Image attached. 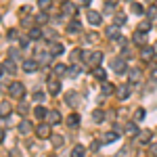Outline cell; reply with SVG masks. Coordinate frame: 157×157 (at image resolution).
I'll return each mask as SVG.
<instances>
[{
  "instance_id": "obj_48",
  "label": "cell",
  "mask_w": 157,
  "mask_h": 157,
  "mask_svg": "<svg viewBox=\"0 0 157 157\" xmlns=\"http://www.w3.org/2000/svg\"><path fill=\"white\" fill-rule=\"evenodd\" d=\"M44 98H46V94H44L42 90H36V92H34V101H38V103H42Z\"/></svg>"
},
{
  "instance_id": "obj_41",
  "label": "cell",
  "mask_w": 157,
  "mask_h": 157,
  "mask_svg": "<svg viewBox=\"0 0 157 157\" xmlns=\"http://www.w3.org/2000/svg\"><path fill=\"white\" fill-rule=\"evenodd\" d=\"M130 11H132L134 15H145V9H143L138 2H132V4H130Z\"/></svg>"
},
{
  "instance_id": "obj_16",
  "label": "cell",
  "mask_w": 157,
  "mask_h": 157,
  "mask_svg": "<svg viewBox=\"0 0 157 157\" xmlns=\"http://www.w3.org/2000/svg\"><path fill=\"white\" fill-rule=\"evenodd\" d=\"M132 42L136 44V46H145V44H147V34L136 29V32L132 34Z\"/></svg>"
},
{
  "instance_id": "obj_9",
  "label": "cell",
  "mask_w": 157,
  "mask_h": 157,
  "mask_svg": "<svg viewBox=\"0 0 157 157\" xmlns=\"http://www.w3.org/2000/svg\"><path fill=\"white\" fill-rule=\"evenodd\" d=\"M36 61L42 65V67H46V65H50V61H52V55H50V50H40L38 52Z\"/></svg>"
},
{
  "instance_id": "obj_54",
  "label": "cell",
  "mask_w": 157,
  "mask_h": 157,
  "mask_svg": "<svg viewBox=\"0 0 157 157\" xmlns=\"http://www.w3.org/2000/svg\"><path fill=\"white\" fill-rule=\"evenodd\" d=\"M117 42H120L121 46H126V44H128V38H124V36H121V38H120V40H117Z\"/></svg>"
},
{
  "instance_id": "obj_58",
  "label": "cell",
  "mask_w": 157,
  "mask_h": 157,
  "mask_svg": "<svg viewBox=\"0 0 157 157\" xmlns=\"http://www.w3.org/2000/svg\"><path fill=\"white\" fill-rule=\"evenodd\" d=\"M145 2H149V4H153V2H155V0H145Z\"/></svg>"
},
{
  "instance_id": "obj_20",
  "label": "cell",
  "mask_w": 157,
  "mask_h": 157,
  "mask_svg": "<svg viewBox=\"0 0 157 157\" xmlns=\"http://www.w3.org/2000/svg\"><path fill=\"white\" fill-rule=\"evenodd\" d=\"M105 34H107V38H109V40H113V42L121 38V36H120V27H117V25H109Z\"/></svg>"
},
{
  "instance_id": "obj_6",
  "label": "cell",
  "mask_w": 157,
  "mask_h": 157,
  "mask_svg": "<svg viewBox=\"0 0 157 157\" xmlns=\"http://www.w3.org/2000/svg\"><path fill=\"white\" fill-rule=\"evenodd\" d=\"M46 88H48V92L52 94V97H57V94L61 92V82L57 80V75L48 78V82H46Z\"/></svg>"
},
{
  "instance_id": "obj_23",
  "label": "cell",
  "mask_w": 157,
  "mask_h": 157,
  "mask_svg": "<svg viewBox=\"0 0 157 157\" xmlns=\"http://www.w3.org/2000/svg\"><path fill=\"white\" fill-rule=\"evenodd\" d=\"M67 67L69 65H65V63H55L52 65V73L59 78V75H67Z\"/></svg>"
},
{
  "instance_id": "obj_59",
  "label": "cell",
  "mask_w": 157,
  "mask_h": 157,
  "mask_svg": "<svg viewBox=\"0 0 157 157\" xmlns=\"http://www.w3.org/2000/svg\"><path fill=\"white\" fill-rule=\"evenodd\" d=\"M153 48H155V55H157V44H155V46H153Z\"/></svg>"
},
{
  "instance_id": "obj_15",
  "label": "cell",
  "mask_w": 157,
  "mask_h": 157,
  "mask_svg": "<svg viewBox=\"0 0 157 157\" xmlns=\"http://www.w3.org/2000/svg\"><path fill=\"white\" fill-rule=\"evenodd\" d=\"M38 67H40V63H38L36 59H25L23 61V71H27V73L38 71Z\"/></svg>"
},
{
  "instance_id": "obj_18",
  "label": "cell",
  "mask_w": 157,
  "mask_h": 157,
  "mask_svg": "<svg viewBox=\"0 0 157 157\" xmlns=\"http://www.w3.org/2000/svg\"><path fill=\"white\" fill-rule=\"evenodd\" d=\"M88 23L90 25H101V21H103V15L101 13H97V11H88Z\"/></svg>"
},
{
  "instance_id": "obj_42",
  "label": "cell",
  "mask_w": 157,
  "mask_h": 157,
  "mask_svg": "<svg viewBox=\"0 0 157 157\" xmlns=\"http://www.w3.org/2000/svg\"><path fill=\"white\" fill-rule=\"evenodd\" d=\"M44 38H46V40H52V42H57V40H59V36H57V32H55V29H44Z\"/></svg>"
},
{
  "instance_id": "obj_10",
  "label": "cell",
  "mask_w": 157,
  "mask_h": 157,
  "mask_svg": "<svg viewBox=\"0 0 157 157\" xmlns=\"http://www.w3.org/2000/svg\"><path fill=\"white\" fill-rule=\"evenodd\" d=\"M11 113H13V103L11 101H2L0 103V117L6 120V117H11Z\"/></svg>"
},
{
  "instance_id": "obj_51",
  "label": "cell",
  "mask_w": 157,
  "mask_h": 157,
  "mask_svg": "<svg viewBox=\"0 0 157 157\" xmlns=\"http://www.w3.org/2000/svg\"><path fill=\"white\" fill-rule=\"evenodd\" d=\"M101 145H103L101 140H92V145H90V151H92V153H97L98 149H101Z\"/></svg>"
},
{
  "instance_id": "obj_47",
  "label": "cell",
  "mask_w": 157,
  "mask_h": 157,
  "mask_svg": "<svg viewBox=\"0 0 157 157\" xmlns=\"http://www.w3.org/2000/svg\"><path fill=\"white\" fill-rule=\"evenodd\" d=\"M115 6H117V4H115V0H113V2L107 0V4H105V13H113V11H115Z\"/></svg>"
},
{
  "instance_id": "obj_33",
  "label": "cell",
  "mask_w": 157,
  "mask_h": 157,
  "mask_svg": "<svg viewBox=\"0 0 157 157\" xmlns=\"http://www.w3.org/2000/svg\"><path fill=\"white\" fill-rule=\"evenodd\" d=\"M92 75H94L97 80H101V82H105V80H107V71H105L103 67H94V71H92Z\"/></svg>"
},
{
  "instance_id": "obj_55",
  "label": "cell",
  "mask_w": 157,
  "mask_h": 157,
  "mask_svg": "<svg viewBox=\"0 0 157 157\" xmlns=\"http://www.w3.org/2000/svg\"><path fill=\"white\" fill-rule=\"evenodd\" d=\"M0 143H4V130L0 128Z\"/></svg>"
},
{
  "instance_id": "obj_7",
  "label": "cell",
  "mask_w": 157,
  "mask_h": 157,
  "mask_svg": "<svg viewBox=\"0 0 157 157\" xmlns=\"http://www.w3.org/2000/svg\"><path fill=\"white\" fill-rule=\"evenodd\" d=\"M34 132H36L38 138H48L50 134H52V130H50V124H48V121H44V124H40V126H38Z\"/></svg>"
},
{
  "instance_id": "obj_2",
  "label": "cell",
  "mask_w": 157,
  "mask_h": 157,
  "mask_svg": "<svg viewBox=\"0 0 157 157\" xmlns=\"http://www.w3.org/2000/svg\"><path fill=\"white\" fill-rule=\"evenodd\" d=\"M9 94H11L13 98H23L25 97V84L23 82H13V84L9 86Z\"/></svg>"
},
{
  "instance_id": "obj_19",
  "label": "cell",
  "mask_w": 157,
  "mask_h": 157,
  "mask_svg": "<svg viewBox=\"0 0 157 157\" xmlns=\"http://www.w3.org/2000/svg\"><path fill=\"white\" fill-rule=\"evenodd\" d=\"M46 121H48L50 126L61 124V113H59V111H55V109H52V111H48V113H46Z\"/></svg>"
},
{
  "instance_id": "obj_40",
  "label": "cell",
  "mask_w": 157,
  "mask_h": 157,
  "mask_svg": "<svg viewBox=\"0 0 157 157\" xmlns=\"http://www.w3.org/2000/svg\"><path fill=\"white\" fill-rule=\"evenodd\" d=\"M145 115H147V111L143 107H138L136 111H134V121H143V120H145Z\"/></svg>"
},
{
  "instance_id": "obj_45",
  "label": "cell",
  "mask_w": 157,
  "mask_h": 157,
  "mask_svg": "<svg viewBox=\"0 0 157 157\" xmlns=\"http://www.w3.org/2000/svg\"><path fill=\"white\" fill-rule=\"evenodd\" d=\"M34 21H36V19H34V17H23V19H21V25H23V27H27V29H29V27H32V25H34Z\"/></svg>"
},
{
  "instance_id": "obj_21",
  "label": "cell",
  "mask_w": 157,
  "mask_h": 157,
  "mask_svg": "<svg viewBox=\"0 0 157 157\" xmlns=\"http://www.w3.org/2000/svg\"><path fill=\"white\" fill-rule=\"evenodd\" d=\"M50 55H52V57H59V55H63V50H65V46H63V44H61L59 40H57V42H50Z\"/></svg>"
},
{
  "instance_id": "obj_5",
  "label": "cell",
  "mask_w": 157,
  "mask_h": 157,
  "mask_svg": "<svg viewBox=\"0 0 157 157\" xmlns=\"http://www.w3.org/2000/svg\"><path fill=\"white\" fill-rule=\"evenodd\" d=\"M63 98H65V103H67L69 107H78V105H80V101H82V98H80V94H78L75 90L65 92V94H63Z\"/></svg>"
},
{
  "instance_id": "obj_50",
  "label": "cell",
  "mask_w": 157,
  "mask_h": 157,
  "mask_svg": "<svg viewBox=\"0 0 157 157\" xmlns=\"http://www.w3.org/2000/svg\"><path fill=\"white\" fill-rule=\"evenodd\" d=\"M17 111H19L21 115H27V111H29V107H27V103H21V105L17 107Z\"/></svg>"
},
{
  "instance_id": "obj_3",
  "label": "cell",
  "mask_w": 157,
  "mask_h": 157,
  "mask_svg": "<svg viewBox=\"0 0 157 157\" xmlns=\"http://www.w3.org/2000/svg\"><path fill=\"white\" fill-rule=\"evenodd\" d=\"M143 82V69L140 67H130V71H128V84H140Z\"/></svg>"
},
{
  "instance_id": "obj_1",
  "label": "cell",
  "mask_w": 157,
  "mask_h": 157,
  "mask_svg": "<svg viewBox=\"0 0 157 157\" xmlns=\"http://www.w3.org/2000/svg\"><path fill=\"white\" fill-rule=\"evenodd\" d=\"M111 67H113V71L117 73V75H124V73H128V63L124 57H115V59L111 61Z\"/></svg>"
},
{
  "instance_id": "obj_29",
  "label": "cell",
  "mask_w": 157,
  "mask_h": 157,
  "mask_svg": "<svg viewBox=\"0 0 157 157\" xmlns=\"http://www.w3.org/2000/svg\"><path fill=\"white\" fill-rule=\"evenodd\" d=\"M2 65H4V71H9V73H15V71H17V61H13L11 57L4 61Z\"/></svg>"
},
{
  "instance_id": "obj_38",
  "label": "cell",
  "mask_w": 157,
  "mask_h": 157,
  "mask_svg": "<svg viewBox=\"0 0 157 157\" xmlns=\"http://www.w3.org/2000/svg\"><path fill=\"white\" fill-rule=\"evenodd\" d=\"M80 73H82V67H80V65L67 67V75H69V78H75V75H80Z\"/></svg>"
},
{
  "instance_id": "obj_24",
  "label": "cell",
  "mask_w": 157,
  "mask_h": 157,
  "mask_svg": "<svg viewBox=\"0 0 157 157\" xmlns=\"http://www.w3.org/2000/svg\"><path fill=\"white\" fill-rule=\"evenodd\" d=\"M124 132L128 134V136H138V132H140V130H138V126H136V121H128V124H126V130H124Z\"/></svg>"
},
{
  "instance_id": "obj_61",
  "label": "cell",
  "mask_w": 157,
  "mask_h": 157,
  "mask_svg": "<svg viewBox=\"0 0 157 157\" xmlns=\"http://www.w3.org/2000/svg\"><path fill=\"white\" fill-rule=\"evenodd\" d=\"M0 19H2V17H0Z\"/></svg>"
},
{
  "instance_id": "obj_53",
  "label": "cell",
  "mask_w": 157,
  "mask_h": 157,
  "mask_svg": "<svg viewBox=\"0 0 157 157\" xmlns=\"http://www.w3.org/2000/svg\"><path fill=\"white\" fill-rule=\"evenodd\" d=\"M90 2H92V0H78L80 6H90Z\"/></svg>"
},
{
  "instance_id": "obj_14",
  "label": "cell",
  "mask_w": 157,
  "mask_h": 157,
  "mask_svg": "<svg viewBox=\"0 0 157 157\" xmlns=\"http://www.w3.org/2000/svg\"><path fill=\"white\" fill-rule=\"evenodd\" d=\"M27 36H29V40H42L44 38V29H40L38 25H32L27 29Z\"/></svg>"
},
{
  "instance_id": "obj_52",
  "label": "cell",
  "mask_w": 157,
  "mask_h": 157,
  "mask_svg": "<svg viewBox=\"0 0 157 157\" xmlns=\"http://www.w3.org/2000/svg\"><path fill=\"white\" fill-rule=\"evenodd\" d=\"M149 151H151V155H155V157H157V143H153V145L149 147Z\"/></svg>"
},
{
  "instance_id": "obj_39",
  "label": "cell",
  "mask_w": 157,
  "mask_h": 157,
  "mask_svg": "<svg viewBox=\"0 0 157 157\" xmlns=\"http://www.w3.org/2000/svg\"><path fill=\"white\" fill-rule=\"evenodd\" d=\"M29 42H32V40H29V36H27V34H25V36H19V46H21V50H27V48H29Z\"/></svg>"
},
{
  "instance_id": "obj_25",
  "label": "cell",
  "mask_w": 157,
  "mask_h": 157,
  "mask_svg": "<svg viewBox=\"0 0 157 157\" xmlns=\"http://www.w3.org/2000/svg\"><path fill=\"white\" fill-rule=\"evenodd\" d=\"M101 92H103V97H111V94L115 92V86H113V84H109L107 80H105V82L101 84Z\"/></svg>"
},
{
  "instance_id": "obj_22",
  "label": "cell",
  "mask_w": 157,
  "mask_h": 157,
  "mask_svg": "<svg viewBox=\"0 0 157 157\" xmlns=\"http://www.w3.org/2000/svg\"><path fill=\"white\" fill-rule=\"evenodd\" d=\"M103 61V52L101 50H92L90 52V59H88V65H94V67H98V63Z\"/></svg>"
},
{
  "instance_id": "obj_36",
  "label": "cell",
  "mask_w": 157,
  "mask_h": 157,
  "mask_svg": "<svg viewBox=\"0 0 157 157\" xmlns=\"http://www.w3.org/2000/svg\"><path fill=\"white\" fill-rule=\"evenodd\" d=\"M151 27H153V23H151V19H143V21H140V23H138V32H149V29H151Z\"/></svg>"
},
{
  "instance_id": "obj_27",
  "label": "cell",
  "mask_w": 157,
  "mask_h": 157,
  "mask_svg": "<svg viewBox=\"0 0 157 157\" xmlns=\"http://www.w3.org/2000/svg\"><path fill=\"white\" fill-rule=\"evenodd\" d=\"M48 138H50V145L55 147V149H57V147H61L63 143H65V138H63V134H50Z\"/></svg>"
},
{
  "instance_id": "obj_4",
  "label": "cell",
  "mask_w": 157,
  "mask_h": 157,
  "mask_svg": "<svg viewBox=\"0 0 157 157\" xmlns=\"http://www.w3.org/2000/svg\"><path fill=\"white\" fill-rule=\"evenodd\" d=\"M17 130H19V134H21V136H29V134L34 132V130H36V128H34V124H32V121L29 120H21L19 121V126H17Z\"/></svg>"
},
{
  "instance_id": "obj_60",
  "label": "cell",
  "mask_w": 157,
  "mask_h": 157,
  "mask_svg": "<svg viewBox=\"0 0 157 157\" xmlns=\"http://www.w3.org/2000/svg\"><path fill=\"white\" fill-rule=\"evenodd\" d=\"M48 157H57V155H48Z\"/></svg>"
},
{
  "instance_id": "obj_11",
  "label": "cell",
  "mask_w": 157,
  "mask_h": 157,
  "mask_svg": "<svg viewBox=\"0 0 157 157\" xmlns=\"http://www.w3.org/2000/svg\"><path fill=\"white\" fill-rule=\"evenodd\" d=\"M65 29H67V34H71V36H75V34H82V23H80V19H73V21H69Z\"/></svg>"
},
{
  "instance_id": "obj_49",
  "label": "cell",
  "mask_w": 157,
  "mask_h": 157,
  "mask_svg": "<svg viewBox=\"0 0 157 157\" xmlns=\"http://www.w3.org/2000/svg\"><path fill=\"white\" fill-rule=\"evenodd\" d=\"M19 52H21V48H11V52H9V57H11L13 61L19 59Z\"/></svg>"
},
{
  "instance_id": "obj_28",
  "label": "cell",
  "mask_w": 157,
  "mask_h": 157,
  "mask_svg": "<svg viewBox=\"0 0 157 157\" xmlns=\"http://www.w3.org/2000/svg\"><path fill=\"white\" fill-rule=\"evenodd\" d=\"M86 155V147L84 145H75L71 149V153H69V157H84Z\"/></svg>"
},
{
  "instance_id": "obj_26",
  "label": "cell",
  "mask_w": 157,
  "mask_h": 157,
  "mask_svg": "<svg viewBox=\"0 0 157 157\" xmlns=\"http://www.w3.org/2000/svg\"><path fill=\"white\" fill-rule=\"evenodd\" d=\"M136 138H138V143H140V145H147V143L153 138V132H151V130H143V132H138Z\"/></svg>"
},
{
  "instance_id": "obj_30",
  "label": "cell",
  "mask_w": 157,
  "mask_h": 157,
  "mask_svg": "<svg viewBox=\"0 0 157 157\" xmlns=\"http://www.w3.org/2000/svg\"><path fill=\"white\" fill-rule=\"evenodd\" d=\"M92 120H94V124H103L105 121V111L103 109H94L92 111Z\"/></svg>"
},
{
  "instance_id": "obj_44",
  "label": "cell",
  "mask_w": 157,
  "mask_h": 157,
  "mask_svg": "<svg viewBox=\"0 0 157 157\" xmlns=\"http://www.w3.org/2000/svg\"><path fill=\"white\" fill-rule=\"evenodd\" d=\"M147 17H149V19H155L157 17V6L155 4H151V6L147 9Z\"/></svg>"
},
{
  "instance_id": "obj_31",
  "label": "cell",
  "mask_w": 157,
  "mask_h": 157,
  "mask_svg": "<svg viewBox=\"0 0 157 157\" xmlns=\"http://www.w3.org/2000/svg\"><path fill=\"white\" fill-rule=\"evenodd\" d=\"M67 126H69V128H78V126H80V115H78V113L67 115Z\"/></svg>"
},
{
  "instance_id": "obj_35",
  "label": "cell",
  "mask_w": 157,
  "mask_h": 157,
  "mask_svg": "<svg viewBox=\"0 0 157 157\" xmlns=\"http://www.w3.org/2000/svg\"><path fill=\"white\" fill-rule=\"evenodd\" d=\"M126 21H128V19H126V15H124V13H117V15L113 17V25H117V27L126 25Z\"/></svg>"
},
{
  "instance_id": "obj_17",
  "label": "cell",
  "mask_w": 157,
  "mask_h": 157,
  "mask_svg": "<svg viewBox=\"0 0 157 157\" xmlns=\"http://www.w3.org/2000/svg\"><path fill=\"white\" fill-rule=\"evenodd\" d=\"M117 138H120V134L115 132V130H111V132H105L101 136V143H103V145H109V143H115Z\"/></svg>"
},
{
  "instance_id": "obj_46",
  "label": "cell",
  "mask_w": 157,
  "mask_h": 157,
  "mask_svg": "<svg viewBox=\"0 0 157 157\" xmlns=\"http://www.w3.org/2000/svg\"><path fill=\"white\" fill-rule=\"evenodd\" d=\"M6 38H9L11 42H15V40H19V32H17V29H9V32H6Z\"/></svg>"
},
{
  "instance_id": "obj_56",
  "label": "cell",
  "mask_w": 157,
  "mask_h": 157,
  "mask_svg": "<svg viewBox=\"0 0 157 157\" xmlns=\"http://www.w3.org/2000/svg\"><path fill=\"white\" fill-rule=\"evenodd\" d=\"M2 73H4V65H0V78H2Z\"/></svg>"
},
{
  "instance_id": "obj_13",
  "label": "cell",
  "mask_w": 157,
  "mask_h": 157,
  "mask_svg": "<svg viewBox=\"0 0 157 157\" xmlns=\"http://www.w3.org/2000/svg\"><path fill=\"white\" fill-rule=\"evenodd\" d=\"M153 57H155V48L153 46H140V59L143 61H153Z\"/></svg>"
},
{
  "instance_id": "obj_8",
  "label": "cell",
  "mask_w": 157,
  "mask_h": 157,
  "mask_svg": "<svg viewBox=\"0 0 157 157\" xmlns=\"http://www.w3.org/2000/svg\"><path fill=\"white\" fill-rule=\"evenodd\" d=\"M115 94H117V98H120V101H128V97H130V84L115 86Z\"/></svg>"
},
{
  "instance_id": "obj_43",
  "label": "cell",
  "mask_w": 157,
  "mask_h": 157,
  "mask_svg": "<svg viewBox=\"0 0 157 157\" xmlns=\"http://www.w3.org/2000/svg\"><path fill=\"white\" fill-rule=\"evenodd\" d=\"M38 6H40L42 11H48L50 6H52V0H38Z\"/></svg>"
},
{
  "instance_id": "obj_37",
  "label": "cell",
  "mask_w": 157,
  "mask_h": 157,
  "mask_svg": "<svg viewBox=\"0 0 157 157\" xmlns=\"http://www.w3.org/2000/svg\"><path fill=\"white\" fill-rule=\"evenodd\" d=\"M46 113H48V111L42 107V105H38V107L34 109V115H36L38 120H46Z\"/></svg>"
},
{
  "instance_id": "obj_34",
  "label": "cell",
  "mask_w": 157,
  "mask_h": 157,
  "mask_svg": "<svg viewBox=\"0 0 157 157\" xmlns=\"http://www.w3.org/2000/svg\"><path fill=\"white\" fill-rule=\"evenodd\" d=\"M69 61H71V63L82 61V48H73L71 52H69Z\"/></svg>"
},
{
  "instance_id": "obj_57",
  "label": "cell",
  "mask_w": 157,
  "mask_h": 157,
  "mask_svg": "<svg viewBox=\"0 0 157 157\" xmlns=\"http://www.w3.org/2000/svg\"><path fill=\"white\" fill-rule=\"evenodd\" d=\"M57 2H61V4H65V2H69V0H57Z\"/></svg>"
},
{
  "instance_id": "obj_32",
  "label": "cell",
  "mask_w": 157,
  "mask_h": 157,
  "mask_svg": "<svg viewBox=\"0 0 157 157\" xmlns=\"http://www.w3.org/2000/svg\"><path fill=\"white\" fill-rule=\"evenodd\" d=\"M48 21H50L48 11H42L40 15H36V23H38V25H44V23H48Z\"/></svg>"
},
{
  "instance_id": "obj_12",
  "label": "cell",
  "mask_w": 157,
  "mask_h": 157,
  "mask_svg": "<svg viewBox=\"0 0 157 157\" xmlns=\"http://www.w3.org/2000/svg\"><path fill=\"white\" fill-rule=\"evenodd\" d=\"M61 13H63V17H75V15H78V6H75L73 2H65L63 9H61Z\"/></svg>"
}]
</instances>
